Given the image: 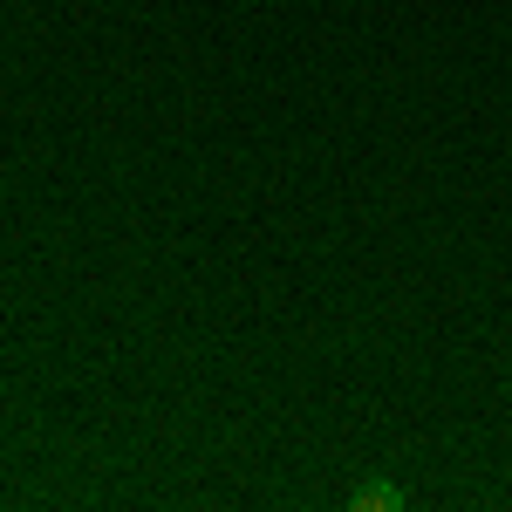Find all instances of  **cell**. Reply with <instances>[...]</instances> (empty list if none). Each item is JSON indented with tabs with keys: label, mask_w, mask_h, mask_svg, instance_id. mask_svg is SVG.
<instances>
[{
	"label": "cell",
	"mask_w": 512,
	"mask_h": 512,
	"mask_svg": "<svg viewBox=\"0 0 512 512\" xmlns=\"http://www.w3.org/2000/svg\"><path fill=\"white\" fill-rule=\"evenodd\" d=\"M403 506H410V492L396 478H362L349 492V512H403Z\"/></svg>",
	"instance_id": "cell-1"
}]
</instances>
